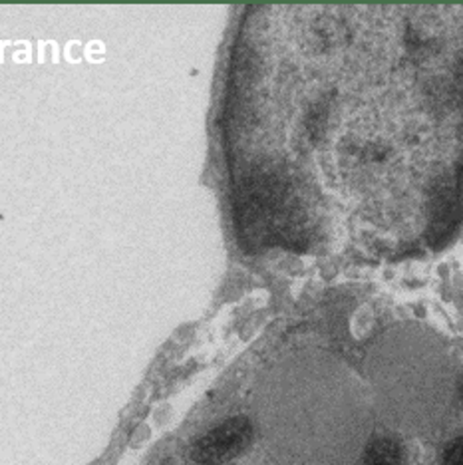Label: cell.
<instances>
[{
	"label": "cell",
	"mask_w": 463,
	"mask_h": 465,
	"mask_svg": "<svg viewBox=\"0 0 463 465\" xmlns=\"http://www.w3.org/2000/svg\"><path fill=\"white\" fill-rule=\"evenodd\" d=\"M441 461H444V465H463V436L448 443Z\"/></svg>",
	"instance_id": "3"
},
{
	"label": "cell",
	"mask_w": 463,
	"mask_h": 465,
	"mask_svg": "<svg viewBox=\"0 0 463 465\" xmlns=\"http://www.w3.org/2000/svg\"><path fill=\"white\" fill-rule=\"evenodd\" d=\"M362 465H404V450L392 438H376L368 443Z\"/></svg>",
	"instance_id": "2"
},
{
	"label": "cell",
	"mask_w": 463,
	"mask_h": 465,
	"mask_svg": "<svg viewBox=\"0 0 463 465\" xmlns=\"http://www.w3.org/2000/svg\"><path fill=\"white\" fill-rule=\"evenodd\" d=\"M252 440V424L245 416H235L199 438L192 448V460L199 465H221L235 460Z\"/></svg>",
	"instance_id": "1"
},
{
	"label": "cell",
	"mask_w": 463,
	"mask_h": 465,
	"mask_svg": "<svg viewBox=\"0 0 463 465\" xmlns=\"http://www.w3.org/2000/svg\"><path fill=\"white\" fill-rule=\"evenodd\" d=\"M461 400H463V384H461Z\"/></svg>",
	"instance_id": "4"
}]
</instances>
